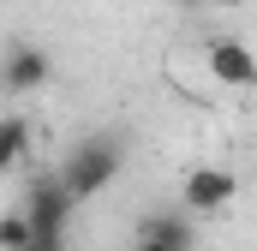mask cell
I'll return each instance as SVG.
<instances>
[{"instance_id":"1","label":"cell","mask_w":257,"mask_h":251,"mask_svg":"<svg viewBox=\"0 0 257 251\" xmlns=\"http://www.w3.org/2000/svg\"><path fill=\"white\" fill-rule=\"evenodd\" d=\"M120 162H126V144H120V138H108V132H102V138H84V144L60 162L54 186H60L72 203H78V197H96V191L120 174Z\"/></svg>"},{"instance_id":"2","label":"cell","mask_w":257,"mask_h":251,"mask_svg":"<svg viewBox=\"0 0 257 251\" xmlns=\"http://www.w3.org/2000/svg\"><path fill=\"white\" fill-rule=\"evenodd\" d=\"M48 78H54V60H48L36 42H12V48L0 54V90H12V96L42 90Z\"/></svg>"},{"instance_id":"3","label":"cell","mask_w":257,"mask_h":251,"mask_svg":"<svg viewBox=\"0 0 257 251\" xmlns=\"http://www.w3.org/2000/svg\"><path fill=\"white\" fill-rule=\"evenodd\" d=\"M66 215H72V197H66L54 180H42V186L30 191V203H24V221H30V239H42V245H60L66 233Z\"/></svg>"},{"instance_id":"4","label":"cell","mask_w":257,"mask_h":251,"mask_svg":"<svg viewBox=\"0 0 257 251\" xmlns=\"http://www.w3.org/2000/svg\"><path fill=\"white\" fill-rule=\"evenodd\" d=\"M209 78L227 84V90H251L257 84V54L239 36H215V42H209Z\"/></svg>"},{"instance_id":"5","label":"cell","mask_w":257,"mask_h":251,"mask_svg":"<svg viewBox=\"0 0 257 251\" xmlns=\"http://www.w3.org/2000/svg\"><path fill=\"white\" fill-rule=\"evenodd\" d=\"M233 191H239V180L227 168H192L186 174V209L192 215H215V209L233 203Z\"/></svg>"},{"instance_id":"6","label":"cell","mask_w":257,"mask_h":251,"mask_svg":"<svg viewBox=\"0 0 257 251\" xmlns=\"http://www.w3.org/2000/svg\"><path fill=\"white\" fill-rule=\"evenodd\" d=\"M138 239L144 245H168V251H192V221L180 215V209H150L144 215V227H138Z\"/></svg>"},{"instance_id":"7","label":"cell","mask_w":257,"mask_h":251,"mask_svg":"<svg viewBox=\"0 0 257 251\" xmlns=\"http://www.w3.org/2000/svg\"><path fill=\"white\" fill-rule=\"evenodd\" d=\"M24 150H30V126L18 120V114H0V174H6V168H18V162H24Z\"/></svg>"},{"instance_id":"8","label":"cell","mask_w":257,"mask_h":251,"mask_svg":"<svg viewBox=\"0 0 257 251\" xmlns=\"http://www.w3.org/2000/svg\"><path fill=\"white\" fill-rule=\"evenodd\" d=\"M30 245V221H24V209H6L0 215V251H24Z\"/></svg>"},{"instance_id":"9","label":"cell","mask_w":257,"mask_h":251,"mask_svg":"<svg viewBox=\"0 0 257 251\" xmlns=\"http://www.w3.org/2000/svg\"><path fill=\"white\" fill-rule=\"evenodd\" d=\"M24 251H60V245H42V239H30V245H24Z\"/></svg>"},{"instance_id":"10","label":"cell","mask_w":257,"mask_h":251,"mask_svg":"<svg viewBox=\"0 0 257 251\" xmlns=\"http://www.w3.org/2000/svg\"><path fill=\"white\" fill-rule=\"evenodd\" d=\"M209 6H245V0H209Z\"/></svg>"},{"instance_id":"11","label":"cell","mask_w":257,"mask_h":251,"mask_svg":"<svg viewBox=\"0 0 257 251\" xmlns=\"http://www.w3.org/2000/svg\"><path fill=\"white\" fill-rule=\"evenodd\" d=\"M138 251H168V245H144V239H138Z\"/></svg>"}]
</instances>
